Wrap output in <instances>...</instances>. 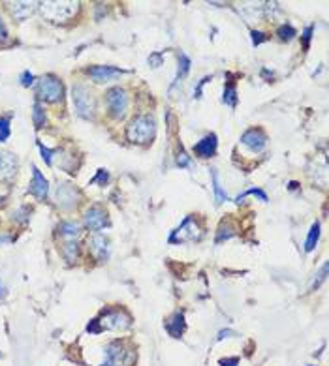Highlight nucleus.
<instances>
[{
	"instance_id": "f257e3e1",
	"label": "nucleus",
	"mask_w": 329,
	"mask_h": 366,
	"mask_svg": "<svg viewBox=\"0 0 329 366\" xmlns=\"http://www.w3.org/2000/svg\"><path fill=\"white\" fill-rule=\"evenodd\" d=\"M130 325H132V319L128 314L119 312V310H108V312H104L102 319H94L87 325V330L91 334H100L104 330H126L130 329Z\"/></svg>"
},
{
	"instance_id": "f03ea898",
	"label": "nucleus",
	"mask_w": 329,
	"mask_h": 366,
	"mask_svg": "<svg viewBox=\"0 0 329 366\" xmlns=\"http://www.w3.org/2000/svg\"><path fill=\"white\" fill-rule=\"evenodd\" d=\"M156 134V122L149 115H139L136 118H132L126 130V137L132 143L145 145L149 143L150 139Z\"/></svg>"
},
{
	"instance_id": "7ed1b4c3",
	"label": "nucleus",
	"mask_w": 329,
	"mask_h": 366,
	"mask_svg": "<svg viewBox=\"0 0 329 366\" xmlns=\"http://www.w3.org/2000/svg\"><path fill=\"white\" fill-rule=\"evenodd\" d=\"M136 351L122 344L121 340H113L106 345V359L102 366H134Z\"/></svg>"
},
{
	"instance_id": "20e7f679",
	"label": "nucleus",
	"mask_w": 329,
	"mask_h": 366,
	"mask_svg": "<svg viewBox=\"0 0 329 366\" xmlns=\"http://www.w3.org/2000/svg\"><path fill=\"white\" fill-rule=\"evenodd\" d=\"M72 98L77 115L83 116V118H93L94 111H96V101H94L93 92L85 85H73Z\"/></svg>"
},
{
	"instance_id": "39448f33",
	"label": "nucleus",
	"mask_w": 329,
	"mask_h": 366,
	"mask_svg": "<svg viewBox=\"0 0 329 366\" xmlns=\"http://www.w3.org/2000/svg\"><path fill=\"white\" fill-rule=\"evenodd\" d=\"M43 17H47L49 21L60 23L70 19L75 12H77V4L75 2H43L40 4Z\"/></svg>"
},
{
	"instance_id": "423d86ee",
	"label": "nucleus",
	"mask_w": 329,
	"mask_h": 366,
	"mask_svg": "<svg viewBox=\"0 0 329 366\" xmlns=\"http://www.w3.org/2000/svg\"><path fill=\"white\" fill-rule=\"evenodd\" d=\"M36 94H38V98H40V100L58 101V100H62L64 88H62V83H60L55 75H43L42 79L38 81Z\"/></svg>"
},
{
	"instance_id": "0eeeda50",
	"label": "nucleus",
	"mask_w": 329,
	"mask_h": 366,
	"mask_svg": "<svg viewBox=\"0 0 329 366\" xmlns=\"http://www.w3.org/2000/svg\"><path fill=\"white\" fill-rule=\"evenodd\" d=\"M201 235V229L198 222L194 220L192 216H186L183 223H181L179 227L175 231H172V235H170V242L172 244H183V242H192L196 238H200Z\"/></svg>"
},
{
	"instance_id": "6e6552de",
	"label": "nucleus",
	"mask_w": 329,
	"mask_h": 366,
	"mask_svg": "<svg viewBox=\"0 0 329 366\" xmlns=\"http://www.w3.org/2000/svg\"><path fill=\"white\" fill-rule=\"evenodd\" d=\"M106 101H108L109 113H111L115 118H122V116H124L126 107H128V98H126V92L122 90L121 86L109 88L108 94H106Z\"/></svg>"
},
{
	"instance_id": "1a4fd4ad",
	"label": "nucleus",
	"mask_w": 329,
	"mask_h": 366,
	"mask_svg": "<svg viewBox=\"0 0 329 366\" xmlns=\"http://www.w3.org/2000/svg\"><path fill=\"white\" fill-rule=\"evenodd\" d=\"M241 143L246 149H251L252 152H262L265 149V145H267V137L260 128H251L241 136Z\"/></svg>"
},
{
	"instance_id": "9d476101",
	"label": "nucleus",
	"mask_w": 329,
	"mask_h": 366,
	"mask_svg": "<svg viewBox=\"0 0 329 366\" xmlns=\"http://www.w3.org/2000/svg\"><path fill=\"white\" fill-rule=\"evenodd\" d=\"M85 225L93 231H100L108 225V214L100 207H91L85 212Z\"/></svg>"
},
{
	"instance_id": "9b49d317",
	"label": "nucleus",
	"mask_w": 329,
	"mask_h": 366,
	"mask_svg": "<svg viewBox=\"0 0 329 366\" xmlns=\"http://www.w3.org/2000/svg\"><path fill=\"white\" fill-rule=\"evenodd\" d=\"M30 194L38 197V199H45V195L49 192V182L47 179L43 177L40 169H38L36 165H32V182H30Z\"/></svg>"
},
{
	"instance_id": "f8f14e48",
	"label": "nucleus",
	"mask_w": 329,
	"mask_h": 366,
	"mask_svg": "<svg viewBox=\"0 0 329 366\" xmlns=\"http://www.w3.org/2000/svg\"><path fill=\"white\" fill-rule=\"evenodd\" d=\"M89 250L93 252V256L98 261H106L109 256V246H108V238L100 235V233H94L91 240H89Z\"/></svg>"
},
{
	"instance_id": "ddd939ff",
	"label": "nucleus",
	"mask_w": 329,
	"mask_h": 366,
	"mask_svg": "<svg viewBox=\"0 0 329 366\" xmlns=\"http://www.w3.org/2000/svg\"><path fill=\"white\" fill-rule=\"evenodd\" d=\"M216 145H218V139H216L215 134H209L205 136L201 141L194 145V152L200 156V158H211L216 152Z\"/></svg>"
},
{
	"instance_id": "4468645a",
	"label": "nucleus",
	"mask_w": 329,
	"mask_h": 366,
	"mask_svg": "<svg viewBox=\"0 0 329 366\" xmlns=\"http://www.w3.org/2000/svg\"><path fill=\"white\" fill-rule=\"evenodd\" d=\"M57 201L62 208H72L77 203V194L72 184H58L57 188Z\"/></svg>"
},
{
	"instance_id": "2eb2a0df",
	"label": "nucleus",
	"mask_w": 329,
	"mask_h": 366,
	"mask_svg": "<svg viewBox=\"0 0 329 366\" xmlns=\"http://www.w3.org/2000/svg\"><path fill=\"white\" fill-rule=\"evenodd\" d=\"M122 70H117L113 66H94L89 70V75L93 77L96 83H108V81L115 79L117 75H121Z\"/></svg>"
},
{
	"instance_id": "dca6fc26",
	"label": "nucleus",
	"mask_w": 329,
	"mask_h": 366,
	"mask_svg": "<svg viewBox=\"0 0 329 366\" xmlns=\"http://www.w3.org/2000/svg\"><path fill=\"white\" fill-rule=\"evenodd\" d=\"M164 327L172 338H181L183 336V332H185V327H186L185 316H183L181 312H175V314H172V316L164 321Z\"/></svg>"
},
{
	"instance_id": "f3484780",
	"label": "nucleus",
	"mask_w": 329,
	"mask_h": 366,
	"mask_svg": "<svg viewBox=\"0 0 329 366\" xmlns=\"http://www.w3.org/2000/svg\"><path fill=\"white\" fill-rule=\"evenodd\" d=\"M17 171V160L10 152H0V180L12 179Z\"/></svg>"
},
{
	"instance_id": "a211bd4d",
	"label": "nucleus",
	"mask_w": 329,
	"mask_h": 366,
	"mask_svg": "<svg viewBox=\"0 0 329 366\" xmlns=\"http://www.w3.org/2000/svg\"><path fill=\"white\" fill-rule=\"evenodd\" d=\"M10 10H12V14L17 21H25L27 17L34 14V10L38 8V2H12V4H8Z\"/></svg>"
},
{
	"instance_id": "6ab92c4d",
	"label": "nucleus",
	"mask_w": 329,
	"mask_h": 366,
	"mask_svg": "<svg viewBox=\"0 0 329 366\" xmlns=\"http://www.w3.org/2000/svg\"><path fill=\"white\" fill-rule=\"evenodd\" d=\"M58 233H60V237L64 238L66 242L77 240V237H79V225L75 222H62L60 225H58Z\"/></svg>"
},
{
	"instance_id": "aec40b11",
	"label": "nucleus",
	"mask_w": 329,
	"mask_h": 366,
	"mask_svg": "<svg viewBox=\"0 0 329 366\" xmlns=\"http://www.w3.org/2000/svg\"><path fill=\"white\" fill-rule=\"evenodd\" d=\"M211 177H213V190H215L216 203H224L226 199H228V195H226L224 188H222L220 179H218V173H216V169H211Z\"/></svg>"
},
{
	"instance_id": "412c9836",
	"label": "nucleus",
	"mask_w": 329,
	"mask_h": 366,
	"mask_svg": "<svg viewBox=\"0 0 329 366\" xmlns=\"http://www.w3.org/2000/svg\"><path fill=\"white\" fill-rule=\"evenodd\" d=\"M318 238H320V223L316 222L312 223V227L308 231V237H307V242H305V252H312L316 248V242H318Z\"/></svg>"
},
{
	"instance_id": "4be33fe9",
	"label": "nucleus",
	"mask_w": 329,
	"mask_h": 366,
	"mask_svg": "<svg viewBox=\"0 0 329 366\" xmlns=\"http://www.w3.org/2000/svg\"><path fill=\"white\" fill-rule=\"evenodd\" d=\"M222 101L229 105V107H235L237 105V90L233 85L224 86V92H222Z\"/></svg>"
},
{
	"instance_id": "5701e85b",
	"label": "nucleus",
	"mask_w": 329,
	"mask_h": 366,
	"mask_svg": "<svg viewBox=\"0 0 329 366\" xmlns=\"http://www.w3.org/2000/svg\"><path fill=\"white\" fill-rule=\"evenodd\" d=\"M32 116H34V124H36L38 128H43V126H45L47 118H45V111H43V107L40 105V101L34 103V113H32Z\"/></svg>"
},
{
	"instance_id": "b1692460",
	"label": "nucleus",
	"mask_w": 329,
	"mask_h": 366,
	"mask_svg": "<svg viewBox=\"0 0 329 366\" xmlns=\"http://www.w3.org/2000/svg\"><path fill=\"white\" fill-rule=\"evenodd\" d=\"M277 34H279L280 40H286V42H290L297 32H295V29L293 27H290V25H282V27H279V30H277Z\"/></svg>"
},
{
	"instance_id": "393cba45",
	"label": "nucleus",
	"mask_w": 329,
	"mask_h": 366,
	"mask_svg": "<svg viewBox=\"0 0 329 366\" xmlns=\"http://www.w3.org/2000/svg\"><path fill=\"white\" fill-rule=\"evenodd\" d=\"M246 195H258V197H260L262 201H267V195H265L264 192L260 190V188H251V190H246V192H243V194H241V195H237V197H235V203H241V201H243V199H244V197H246Z\"/></svg>"
},
{
	"instance_id": "a878e982",
	"label": "nucleus",
	"mask_w": 329,
	"mask_h": 366,
	"mask_svg": "<svg viewBox=\"0 0 329 366\" xmlns=\"http://www.w3.org/2000/svg\"><path fill=\"white\" fill-rule=\"evenodd\" d=\"M10 137V116H0V143Z\"/></svg>"
},
{
	"instance_id": "bb28decb",
	"label": "nucleus",
	"mask_w": 329,
	"mask_h": 366,
	"mask_svg": "<svg viewBox=\"0 0 329 366\" xmlns=\"http://www.w3.org/2000/svg\"><path fill=\"white\" fill-rule=\"evenodd\" d=\"M162 62H164V55L162 53H152L149 57V66L150 68H160L162 66Z\"/></svg>"
},
{
	"instance_id": "cd10ccee",
	"label": "nucleus",
	"mask_w": 329,
	"mask_h": 366,
	"mask_svg": "<svg viewBox=\"0 0 329 366\" xmlns=\"http://www.w3.org/2000/svg\"><path fill=\"white\" fill-rule=\"evenodd\" d=\"M231 235H233V227H231V225H226V231L222 229H218V235H216V242H222V240H226V238H229L231 237Z\"/></svg>"
},
{
	"instance_id": "c85d7f7f",
	"label": "nucleus",
	"mask_w": 329,
	"mask_h": 366,
	"mask_svg": "<svg viewBox=\"0 0 329 366\" xmlns=\"http://www.w3.org/2000/svg\"><path fill=\"white\" fill-rule=\"evenodd\" d=\"M38 147H40V152H42V158L45 160V164L47 165H51V162H53V152L55 151H51V149H45L42 143H38Z\"/></svg>"
},
{
	"instance_id": "c756f323",
	"label": "nucleus",
	"mask_w": 329,
	"mask_h": 366,
	"mask_svg": "<svg viewBox=\"0 0 329 366\" xmlns=\"http://www.w3.org/2000/svg\"><path fill=\"white\" fill-rule=\"evenodd\" d=\"M108 180H109L108 171H106V169H98V175H96V177H94L91 182H100L102 186H106V182H108Z\"/></svg>"
},
{
	"instance_id": "7c9ffc66",
	"label": "nucleus",
	"mask_w": 329,
	"mask_h": 366,
	"mask_svg": "<svg viewBox=\"0 0 329 366\" xmlns=\"http://www.w3.org/2000/svg\"><path fill=\"white\" fill-rule=\"evenodd\" d=\"M251 36H252V43H254V45H260L262 42H265V40H267V34L260 32V30H252Z\"/></svg>"
},
{
	"instance_id": "2f4dec72",
	"label": "nucleus",
	"mask_w": 329,
	"mask_h": 366,
	"mask_svg": "<svg viewBox=\"0 0 329 366\" xmlns=\"http://www.w3.org/2000/svg\"><path fill=\"white\" fill-rule=\"evenodd\" d=\"M325 276H327V263H323L322 269H320V273H318V278L314 280V284H312V287H318L320 284H322L323 280H325Z\"/></svg>"
},
{
	"instance_id": "473e14b6",
	"label": "nucleus",
	"mask_w": 329,
	"mask_h": 366,
	"mask_svg": "<svg viewBox=\"0 0 329 366\" xmlns=\"http://www.w3.org/2000/svg\"><path fill=\"white\" fill-rule=\"evenodd\" d=\"M21 85L23 86H30V85H34V75L30 72H23L21 73Z\"/></svg>"
},
{
	"instance_id": "72a5a7b5",
	"label": "nucleus",
	"mask_w": 329,
	"mask_h": 366,
	"mask_svg": "<svg viewBox=\"0 0 329 366\" xmlns=\"http://www.w3.org/2000/svg\"><path fill=\"white\" fill-rule=\"evenodd\" d=\"M177 164H179L181 167H190L192 162H190V158H188V154H186L185 151H181L179 158H177Z\"/></svg>"
},
{
	"instance_id": "f704fd0d",
	"label": "nucleus",
	"mask_w": 329,
	"mask_h": 366,
	"mask_svg": "<svg viewBox=\"0 0 329 366\" xmlns=\"http://www.w3.org/2000/svg\"><path fill=\"white\" fill-rule=\"evenodd\" d=\"M211 79V77H203V79L200 81V83H198V86H196V88H194V98H201V88H203V86H205V83H207V81Z\"/></svg>"
},
{
	"instance_id": "c9c22d12",
	"label": "nucleus",
	"mask_w": 329,
	"mask_h": 366,
	"mask_svg": "<svg viewBox=\"0 0 329 366\" xmlns=\"http://www.w3.org/2000/svg\"><path fill=\"white\" fill-rule=\"evenodd\" d=\"M220 366H239V357H229V359H220L218 360Z\"/></svg>"
},
{
	"instance_id": "e433bc0d",
	"label": "nucleus",
	"mask_w": 329,
	"mask_h": 366,
	"mask_svg": "<svg viewBox=\"0 0 329 366\" xmlns=\"http://www.w3.org/2000/svg\"><path fill=\"white\" fill-rule=\"evenodd\" d=\"M231 336H237L235 330H220L218 332V336H216V342H220V340H224V338H231Z\"/></svg>"
},
{
	"instance_id": "4c0bfd02",
	"label": "nucleus",
	"mask_w": 329,
	"mask_h": 366,
	"mask_svg": "<svg viewBox=\"0 0 329 366\" xmlns=\"http://www.w3.org/2000/svg\"><path fill=\"white\" fill-rule=\"evenodd\" d=\"M310 36H312V27H307V29H305V32H303V42H305V45H308V42H310Z\"/></svg>"
},
{
	"instance_id": "58836bf2",
	"label": "nucleus",
	"mask_w": 329,
	"mask_h": 366,
	"mask_svg": "<svg viewBox=\"0 0 329 366\" xmlns=\"http://www.w3.org/2000/svg\"><path fill=\"white\" fill-rule=\"evenodd\" d=\"M8 40V32H6V27H4V23L0 19V42H6Z\"/></svg>"
},
{
	"instance_id": "ea45409f",
	"label": "nucleus",
	"mask_w": 329,
	"mask_h": 366,
	"mask_svg": "<svg viewBox=\"0 0 329 366\" xmlns=\"http://www.w3.org/2000/svg\"><path fill=\"white\" fill-rule=\"evenodd\" d=\"M10 240H12V238L8 237V235H2V237H0V244H2V242H10Z\"/></svg>"
},
{
	"instance_id": "a19ab883",
	"label": "nucleus",
	"mask_w": 329,
	"mask_h": 366,
	"mask_svg": "<svg viewBox=\"0 0 329 366\" xmlns=\"http://www.w3.org/2000/svg\"><path fill=\"white\" fill-rule=\"evenodd\" d=\"M4 295H6V293H4V286L0 284V297H4Z\"/></svg>"
},
{
	"instance_id": "79ce46f5",
	"label": "nucleus",
	"mask_w": 329,
	"mask_h": 366,
	"mask_svg": "<svg viewBox=\"0 0 329 366\" xmlns=\"http://www.w3.org/2000/svg\"><path fill=\"white\" fill-rule=\"evenodd\" d=\"M0 201H2V195H0Z\"/></svg>"
}]
</instances>
